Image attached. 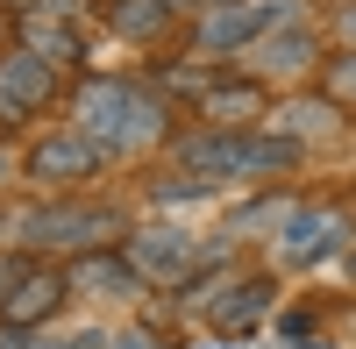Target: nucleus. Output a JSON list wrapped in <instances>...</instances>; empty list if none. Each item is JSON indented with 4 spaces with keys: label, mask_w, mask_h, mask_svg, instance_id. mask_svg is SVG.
Wrapping results in <instances>:
<instances>
[{
    "label": "nucleus",
    "mask_w": 356,
    "mask_h": 349,
    "mask_svg": "<svg viewBox=\"0 0 356 349\" xmlns=\"http://www.w3.org/2000/svg\"><path fill=\"white\" fill-rule=\"evenodd\" d=\"M243 57H250V72H257V79H292V72H307L314 57H321V36H314L300 15H285L278 29H264V36H257Z\"/></svg>",
    "instance_id": "obj_11"
},
{
    "label": "nucleus",
    "mask_w": 356,
    "mask_h": 349,
    "mask_svg": "<svg viewBox=\"0 0 356 349\" xmlns=\"http://www.w3.org/2000/svg\"><path fill=\"white\" fill-rule=\"evenodd\" d=\"M15 43L36 50L43 65H57V72H72L79 57H86L79 22H72V15H43V8H22V15H15Z\"/></svg>",
    "instance_id": "obj_12"
},
{
    "label": "nucleus",
    "mask_w": 356,
    "mask_h": 349,
    "mask_svg": "<svg viewBox=\"0 0 356 349\" xmlns=\"http://www.w3.org/2000/svg\"><path fill=\"white\" fill-rule=\"evenodd\" d=\"M300 214V193H257V200H243V207L228 214V236H278V228Z\"/></svg>",
    "instance_id": "obj_16"
},
{
    "label": "nucleus",
    "mask_w": 356,
    "mask_h": 349,
    "mask_svg": "<svg viewBox=\"0 0 356 349\" xmlns=\"http://www.w3.org/2000/svg\"><path fill=\"white\" fill-rule=\"evenodd\" d=\"M328 100H356V50L328 57Z\"/></svg>",
    "instance_id": "obj_18"
},
{
    "label": "nucleus",
    "mask_w": 356,
    "mask_h": 349,
    "mask_svg": "<svg viewBox=\"0 0 356 349\" xmlns=\"http://www.w3.org/2000/svg\"><path fill=\"white\" fill-rule=\"evenodd\" d=\"M100 171H107V150H100L93 136H79L72 122L65 129H43L22 150V179L43 186V193H79V186H93Z\"/></svg>",
    "instance_id": "obj_4"
},
{
    "label": "nucleus",
    "mask_w": 356,
    "mask_h": 349,
    "mask_svg": "<svg viewBox=\"0 0 356 349\" xmlns=\"http://www.w3.org/2000/svg\"><path fill=\"white\" fill-rule=\"evenodd\" d=\"M278 307V278H221V285H200V293H186V314H200L214 335H257L264 321H271Z\"/></svg>",
    "instance_id": "obj_6"
},
{
    "label": "nucleus",
    "mask_w": 356,
    "mask_h": 349,
    "mask_svg": "<svg viewBox=\"0 0 356 349\" xmlns=\"http://www.w3.org/2000/svg\"><path fill=\"white\" fill-rule=\"evenodd\" d=\"M72 285H79V293H93V300H122V293H143V271L129 264V250L114 243V250L72 257Z\"/></svg>",
    "instance_id": "obj_13"
},
{
    "label": "nucleus",
    "mask_w": 356,
    "mask_h": 349,
    "mask_svg": "<svg viewBox=\"0 0 356 349\" xmlns=\"http://www.w3.org/2000/svg\"><path fill=\"white\" fill-rule=\"evenodd\" d=\"M65 107H72V129L93 136L107 157H143V150H157V143H171V107H164L157 86H143V79L93 72V79H79L65 93Z\"/></svg>",
    "instance_id": "obj_1"
},
{
    "label": "nucleus",
    "mask_w": 356,
    "mask_h": 349,
    "mask_svg": "<svg viewBox=\"0 0 356 349\" xmlns=\"http://www.w3.org/2000/svg\"><path fill=\"white\" fill-rule=\"evenodd\" d=\"M107 349H171V342H164L157 328H143V321H129V328H114V335H107Z\"/></svg>",
    "instance_id": "obj_20"
},
{
    "label": "nucleus",
    "mask_w": 356,
    "mask_h": 349,
    "mask_svg": "<svg viewBox=\"0 0 356 349\" xmlns=\"http://www.w3.org/2000/svg\"><path fill=\"white\" fill-rule=\"evenodd\" d=\"M349 278H356V243H349Z\"/></svg>",
    "instance_id": "obj_26"
},
{
    "label": "nucleus",
    "mask_w": 356,
    "mask_h": 349,
    "mask_svg": "<svg viewBox=\"0 0 356 349\" xmlns=\"http://www.w3.org/2000/svg\"><path fill=\"white\" fill-rule=\"evenodd\" d=\"M0 349H72V342H57L43 328H8V321H0Z\"/></svg>",
    "instance_id": "obj_19"
},
{
    "label": "nucleus",
    "mask_w": 356,
    "mask_h": 349,
    "mask_svg": "<svg viewBox=\"0 0 356 349\" xmlns=\"http://www.w3.org/2000/svg\"><path fill=\"white\" fill-rule=\"evenodd\" d=\"M200 114H207L214 129H264V114H271V107H264V86H257V79H214V86L200 93Z\"/></svg>",
    "instance_id": "obj_14"
},
{
    "label": "nucleus",
    "mask_w": 356,
    "mask_h": 349,
    "mask_svg": "<svg viewBox=\"0 0 356 349\" xmlns=\"http://www.w3.org/2000/svg\"><path fill=\"white\" fill-rule=\"evenodd\" d=\"M349 243H356L349 207H335V200H307V207L278 228V264L285 271H321L328 257H349Z\"/></svg>",
    "instance_id": "obj_5"
},
{
    "label": "nucleus",
    "mask_w": 356,
    "mask_h": 349,
    "mask_svg": "<svg viewBox=\"0 0 356 349\" xmlns=\"http://www.w3.org/2000/svg\"><path fill=\"white\" fill-rule=\"evenodd\" d=\"M22 264H29V250L15 243V250H0V300L15 293V278H22Z\"/></svg>",
    "instance_id": "obj_21"
},
{
    "label": "nucleus",
    "mask_w": 356,
    "mask_h": 349,
    "mask_svg": "<svg viewBox=\"0 0 356 349\" xmlns=\"http://www.w3.org/2000/svg\"><path fill=\"white\" fill-rule=\"evenodd\" d=\"M15 179H22V157H15V150H8V143H0V193H8V186H15Z\"/></svg>",
    "instance_id": "obj_22"
},
{
    "label": "nucleus",
    "mask_w": 356,
    "mask_h": 349,
    "mask_svg": "<svg viewBox=\"0 0 356 349\" xmlns=\"http://www.w3.org/2000/svg\"><path fill=\"white\" fill-rule=\"evenodd\" d=\"M129 236V214L114 200H79V193H50L36 207L15 214V243L36 257H86V250H114Z\"/></svg>",
    "instance_id": "obj_3"
},
{
    "label": "nucleus",
    "mask_w": 356,
    "mask_h": 349,
    "mask_svg": "<svg viewBox=\"0 0 356 349\" xmlns=\"http://www.w3.org/2000/svg\"><path fill=\"white\" fill-rule=\"evenodd\" d=\"M335 29H342V43L356 50V0H342V15H335Z\"/></svg>",
    "instance_id": "obj_23"
},
{
    "label": "nucleus",
    "mask_w": 356,
    "mask_h": 349,
    "mask_svg": "<svg viewBox=\"0 0 356 349\" xmlns=\"http://www.w3.org/2000/svg\"><path fill=\"white\" fill-rule=\"evenodd\" d=\"M129 264L143 271V285H157V293H178V285H193V271L207 264V250L193 228H171V221H150V228H129L122 236Z\"/></svg>",
    "instance_id": "obj_7"
},
{
    "label": "nucleus",
    "mask_w": 356,
    "mask_h": 349,
    "mask_svg": "<svg viewBox=\"0 0 356 349\" xmlns=\"http://www.w3.org/2000/svg\"><path fill=\"white\" fill-rule=\"evenodd\" d=\"M207 8H228V0H193V15H207Z\"/></svg>",
    "instance_id": "obj_24"
},
{
    "label": "nucleus",
    "mask_w": 356,
    "mask_h": 349,
    "mask_svg": "<svg viewBox=\"0 0 356 349\" xmlns=\"http://www.w3.org/2000/svg\"><path fill=\"white\" fill-rule=\"evenodd\" d=\"M65 300H72V271H57L50 257L29 250V264H22V278H15V293L0 300V321H8V328H43L50 314H65Z\"/></svg>",
    "instance_id": "obj_10"
},
{
    "label": "nucleus",
    "mask_w": 356,
    "mask_h": 349,
    "mask_svg": "<svg viewBox=\"0 0 356 349\" xmlns=\"http://www.w3.org/2000/svg\"><path fill=\"white\" fill-rule=\"evenodd\" d=\"M285 15H300V0H228L193 22V50L200 57H243L264 29H278Z\"/></svg>",
    "instance_id": "obj_9"
},
{
    "label": "nucleus",
    "mask_w": 356,
    "mask_h": 349,
    "mask_svg": "<svg viewBox=\"0 0 356 349\" xmlns=\"http://www.w3.org/2000/svg\"><path fill=\"white\" fill-rule=\"evenodd\" d=\"M171 8H178V15H193V0H171Z\"/></svg>",
    "instance_id": "obj_25"
},
{
    "label": "nucleus",
    "mask_w": 356,
    "mask_h": 349,
    "mask_svg": "<svg viewBox=\"0 0 356 349\" xmlns=\"http://www.w3.org/2000/svg\"><path fill=\"white\" fill-rule=\"evenodd\" d=\"M171 22H178L171 0H107V29L122 43H164Z\"/></svg>",
    "instance_id": "obj_15"
},
{
    "label": "nucleus",
    "mask_w": 356,
    "mask_h": 349,
    "mask_svg": "<svg viewBox=\"0 0 356 349\" xmlns=\"http://www.w3.org/2000/svg\"><path fill=\"white\" fill-rule=\"evenodd\" d=\"M171 164L178 171H193V179L207 186H235V179H278V171L300 164V143L292 136H271V129H186V136H171Z\"/></svg>",
    "instance_id": "obj_2"
},
{
    "label": "nucleus",
    "mask_w": 356,
    "mask_h": 349,
    "mask_svg": "<svg viewBox=\"0 0 356 349\" xmlns=\"http://www.w3.org/2000/svg\"><path fill=\"white\" fill-rule=\"evenodd\" d=\"M264 129H271V136H292V143H307V136H335L342 122H335V100H285V107L264 114Z\"/></svg>",
    "instance_id": "obj_17"
},
{
    "label": "nucleus",
    "mask_w": 356,
    "mask_h": 349,
    "mask_svg": "<svg viewBox=\"0 0 356 349\" xmlns=\"http://www.w3.org/2000/svg\"><path fill=\"white\" fill-rule=\"evenodd\" d=\"M57 100H65L57 65H43V57L22 50V43L0 50V129H29V122H36V114H50Z\"/></svg>",
    "instance_id": "obj_8"
}]
</instances>
